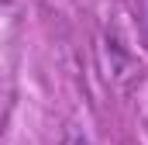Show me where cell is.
<instances>
[{"instance_id": "obj_1", "label": "cell", "mask_w": 148, "mask_h": 145, "mask_svg": "<svg viewBox=\"0 0 148 145\" xmlns=\"http://www.w3.org/2000/svg\"><path fill=\"white\" fill-rule=\"evenodd\" d=\"M73 145H90V142H86V138H76V142H73Z\"/></svg>"}]
</instances>
